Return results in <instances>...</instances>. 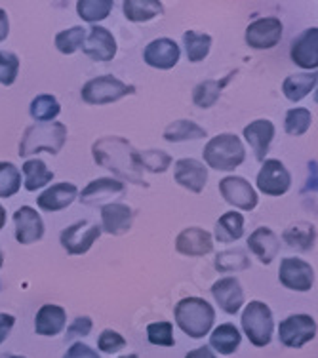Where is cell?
Listing matches in <instances>:
<instances>
[{"label":"cell","instance_id":"obj_49","mask_svg":"<svg viewBox=\"0 0 318 358\" xmlns=\"http://www.w3.org/2000/svg\"><path fill=\"white\" fill-rule=\"evenodd\" d=\"M8 33H10V21H8V14L4 10H0V42L6 41Z\"/></svg>","mask_w":318,"mask_h":358},{"label":"cell","instance_id":"obj_9","mask_svg":"<svg viewBox=\"0 0 318 358\" xmlns=\"http://www.w3.org/2000/svg\"><path fill=\"white\" fill-rule=\"evenodd\" d=\"M99 234H101V227L92 225L88 221H76L71 227L62 231L59 242L69 255H82L94 246Z\"/></svg>","mask_w":318,"mask_h":358},{"label":"cell","instance_id":"obj_28","mask_svg":"<svg viewBox=\"0 0 318 358\" xmlns=\"http://www.w3.org/2000/svg\"><path fill=\"white\" fill-rule=\"evenodd\" d=\"M236 75V71L233 73H229L225 78L222 80H204V83L196 84L193 90V101L196 107H201V109H210V107H214L215 101L219 99L222 96V90L231 83V78Z\"/></svg>","mask_w":318,"mask_h":358},{"label":"cell","instance_id":"obj_40","mask_svg":"<svg viewBox=\"0 0 318 358\" xmlns=\"http://www.w3.org/2000/svg\"><path fill=\"white\" fill-rule=\"evenodd\" d=\"M84 41H86V29L84 27H71L67 31L57 33L56 36V48L65 55L75 54L76 50L82 48Z\"/></svg>","mask_w":318,"mask_h":358},{"label":"cell","instance_id":"obj_43","mask_svg":"<svg viewBox=\"0 0 318 358\" xmlns=\"http://www.w3.org/2000/svg\"><path fill=\"white\" fill-rule=\"evenodd\" d=\"M147 338L149 343L159 345V347H173V326L170 322H152L147 326Z\"/></svg>","mask_w":318,"mask_h":358},{"label":"cell","instance_id":"obj_41","mask_svg":"<svg viewBox=\"0 0 318 358\" xmlns=\"http://www.w3.org/2000/svg\"><path fill=\"white\" fill-rule=\"evenodd\" d=\"M139 164L151 173H164L172 166V157L160 149H149L139 152Z\"/></svg>","mask_w":318,"mask_h":358},{"label":"cell","instance_id":"obj_3","mask_svg":"<svg viewBox=\"0 0 318 358\" xmlns=\"http://www.w3.org/2000/svg\"><path fill=\"white\" fill-rule=\"evenodd\" d=\"M215 320V310L202 297H183L175 305V322L189 338L201 339L210 334Z\"/></svg>","mask_w":318,"mask_h":358},{"label":"cell","instance_id":"obj_36","mask_svg":"<svg viewBox=\"0 0 318 358\" xmlns=\"http://www.w3.org/2000/svg\"><path fill=\"white\" fill-rule=\"evenodd\" d=\"M215 268L219 273H238V271H246L250 268V257L246 255L244 250H227L222 252L215 257Z\"/></svg>","mask_w":318,"mask_h":358},{"label":"cell","instance_id":"obj_19","mask_svg":"<svg viewBox=\"0 0 318 358\" xmlns=\"http://www.w3.org/2000/svg\"><path fill=\"white\" fill-rule=\"evenodd\" d=\"M212 296L219 303L227 315H236L238 310L243 309L244 305V292L240 288V282L236 280L235 276H225L219 278L217 282L212 286Z\"/></svg>","mask_w":318,"mask_h":358},{"label":"cell","instance_id":"obj_45","mask_svg":"<svg viewBox=\"0 0 318 358\" xmlns=\"http://www.w3.org/2000/svg\"><path fill=\"white\" fill-rule=\"evenodd\" d=\"M92 318L90 317H76L71 326L67 328V334H65V343H71L75 338H86L92 331Z\"/></svg>","mask_w":318,"mask_h":358},{"label":"cell","instance_id":"obj_22","mask_svg":"<svg viewBox=\"0 0 318 358\" xmlns=\"http://www.w3.org/2000/svg\"><path fill=\"white\" fill-rule=\"evenodd\" d=\"M273 138H275V124L267 120V118H259V120H254L250 122L246 128H244V139L248 141L252 151H254V157L256 160L263 162L265 160V155L269 152V147L273 143Z\"/></svg>","mask_w":318,"mask_h":358},{"label":"cell","instance_id":"obj_14","mask_svg":"<svg viewBox=\"0 0 318 358\" xmlns=\"http://www.w3.org/2000/svg\"><path fill=\"white\" fill-rule=\"evenodd\" d=\"M82 50L94 62H111L117 55V41L109 29L96 25L92 27L90 35L84 41Z\"/></svg>","mask_w":318,"mask_h":358},{"label":"cell","instance_id":"obj_51","mask_svg":"<svg viewBox=\"0 0 318 358\" xmlns=\"http://www.w3.org/2000/svg\"><path fill=\"white\" fill-rule=\"evenodd\" d=\"M0 358H25V357H20V355H0Z\"/></svg>","mask_w":318,"mask_h":358},{"label":"cell","instance_id":"obj_47","mask_svg":"<svg viewBox=\"0 0 318 358\" xmlns=\"http://www.w3.org/2000/svg\"><path fill=\"white\" fill-rule=\"evenodd\" d=\"M15 318L6 313H0V343H4L10 336V331L14 328Z\"/></svg>","mask_w":318,"mask_h":358},{"label":"cell","instance_id":"obj_2","mask_svg":"<svg viewBox=\"0 0 318 358\" xmlns=\"http://www.w3.org/2000/svg\"><path fill=\"white\" fill-rule=\"evenodd\" d=\"M67 141V126L62 122H38L29 126L20 143V157H31L46 151L57 155Z\"/></svg>","mask_w":318,"mask_h":358},{"label":"cell","instance_id":"obj_7","mask_svg":"<svg viewBox=\"0 0 318 358\" xmlns=\"http://www.w3.org/2000/svg\"><path fill=\"white\" fill-rule=\"evenodd\" d=\"M317 336V322L309 315H291L278 324L280 343L290 349H301Z\"/></svg>","mask_w":318,"mask_h":358},{"label":"cell","instance_id":"obj_20","mask_svg":"<svg viewBox=\"0 0 318 358\" xmlns=\"http://www.w3.org/2000/svg\"><path fill=\"white\" fill-rule=\"evenodd\" d=\"M131 223H133V210L128 204L111 202L101 208V231L105 233L120 236L130 231Z\"/></svg>","mask_w":318,"mask_h":358},{"label":"cell","instance_id":"obj_5","mask_svg":"<svg viewBox=\"0 0 318 358\" xmlns=\"http://www.w3.org/2000/svg\"><path fill=\"white\" fill-rule=\"evenodd\" d=\"M243 330L254 347H265L273 339V313L263 301H250L243 313Z\"/></svg>","mask_w":318,"mask_h":358},{"label":"cell","instance_id":"obj_6","mask_svg":"<svg viewBox=\"0 0 318 358\" xmlns=\"http://www.w3.org/2000/svg\"><path fill=\"white\" fill-rule=\"evenodd\" d=\"M131 94H136V86L122 83L111 75L92 78L80 90L82 101H86L88 105L115 103L118 99L131 96Z\"/></svg>","mask_w":318,"mask_h":358},{"label":"cell","instance_id":"obj_25","mask_svg":"<svg viewBox=\"0 0 318 358\" xmlns=\"http://www.w3.org/2000/svg\"><path fill=\"white\" fill-rule=\"evenodd\" d=\"M67 324V313L59 305H42L35 318V331L44 338H54L62 334Z\"/></svg>","mask_w":318,"mask_h":358},{"label":"cell","instance_id":"obj_10","mask_svg":"<svg viewBox=\"0 0 318 358\" xmlns=\"http://www.w3.org/2000/svg\"><path fill=\"white\" fill-rule=\"evenodd\" d=\"M282 21L278 17H259L246 29V44L254 50H270L282 38Z\"/></svg>","mask_w":318,"mask_h":358},{"label":"cell","instance_id":"obj_52","mask_svg":"<svg viewBox=\"0 0 318 358\" xmlns=\"http://www.w3.org/2000/svg\"><path fill=\"white\" fill-rule=\"evenodd\" d=\"M2 265H4V255H2V252H0V268H2Z\"/></svg>","mask_w":318,"mask_h":358},{"label":"cell","instance_id":"obj_18","mask_svg":"<svg viewBox=\"0 0 318 358\" xmlns=\"http://www.w3.org/2000/svg\"><path fill=\"white\" fill-rule=\"evenodd\" d=\"M15 238L20 244H33L44 236V223L35 208L21 206L14 214Z\"/></svg>","mask_w":318,"mask_h":358},{"label":"cell","instance_id":"obj_26","mask_svg":"<svg viewBox=\"0 0 318 358\" xmlns=\"http://www.w3.org/2000/svg\"><path fill=\"white\" fill-rule=\"evenodd\" d=\"M282 241L290 246L291 250L298 252H309L315 246L317 241V229L312 223H305V221H298L282 233Z\"/></svg>","mask_w":318,"mask_h":358},{"label":"cell","instance_id":"obj_15","mask_svg":"<svg viewBox=\"0 0 318 358\" xmlns=\"http://www.w3.org/2000/svg\"><path fill=\"white\" fill-rule=\"evenodd\" d=\"M291 62L301 69H317L318 67V29L311 27L291 42Z\"/></svg>","mask_w":318,"mask_h":358},{"label":"cell","instance_id":"obj_11","mask_svg":"<svg viewBox=\"0 0 318 358\" xmlns=\"http://www.w3.org/2000/svg\"><path fill=\"white\" fill-rule=\"evenodd\" d=\"M278 280L284 288L294 292H309L315 284V271L309 263L299 257H286L280 263Z\"/></svg>","mask_w":318,"mask_h":358},{"label":"cell","instance_id":"obj_37","mask_svg":"<svg viewBox=\"0 0 318 358\" xmlns=\"http://www.w3.org/2000/svg\"><path fill=\"white\" fill-rule=\"evenodd\" d=\"M113 6H115L113 0H80L76 2V12L84 21L96 23V21H103L111 14Z\"/></svg>","mask_w":318,"mask_h":358},{"label":"cell","instance_id":"obj_38","mask_svg":"<svg viewBox=\"0 0 318 358\" xmlns=\"http://www.w3.org/2000/svg\"><path fill=\"white\" fill-rule=\"evenodd\" d=\"M312 115L309 109H303V107H296V109H290L286 113V118H284V130L288 136H303L307 134V130L311 128Z\"/></svg>","mask_w":318,"mask_h":358},{"label":"cell","instance_id":"obj_16","mask_svg":"<svg viewBox=\"0 0 318 358\" xmlns=\"http://www.w3.org/2000/svg\"><path fill=\"white\" fill-rule=\"evenodd\" d=\"M175 250L178 254L189 255V257H201L210 254L214 250V238L212 234L198 227L183 229L175 238Z\"/></svg>","mask_w":318,"mask_h":358},{"label":"cell","instance_id":"obj_1","mask_svg":"<svg viewBox=\"0 0 318 358\" xmlns=\"http://www.w3.org/2000/svg\"><path fill=\"white\" fill-rule=\"evenodd\" d=\"M92 155L97 166L115 173L118 179H122V183L128 181L138 187H149L143 179V168L139 164V151L133 149L128 139L118 136L97 139L92 145Z\"/></svg>","mask_w":318,"mask_h":358},{"label":"cell","instance_id":"obj_8","mask_svg":"<svg viewBox=\"0 0 318 358\" xmlns=\"http://www.w3.org/2000/svg\"><path fill=\"white\" fill-rule=\"evenodd\" d=\"M257 189L267 196H282L290 191L291 176L288 168L280 160H263V166L257 173Z\"/></svg>","mask_w":318,"mask_h":358},{"label":"cell","instance_id":"obj_21","mask_svg":"<svg viewBox=\"0 0 318 358\" xmlns=\"http://www.w3.org/2000/svg\"><path fill=\"white\" fill-rule=\"evenodd\" d=\"M124 183L118 181V179H94L92 183H88V185L84 187L82 193L78 194V199H80V202L86 204V206H97V204H101L105 200L117 199L118 194L124 193Z\"/></svg>","mask_w":318,"mask_h":358},{"label":"cell","instance_id":"obj_13","mask_svg":"<svg viewBox=\"0 0 318 358\" xmlns=\"http://www.w3.org/2000/svg\"><path fill=\"white\" fill-rule=\"evenodd\" d=\"M181 50L172 38H157L149 42L143 50V59L147 65H151L154 69H173L180 62Z\"/></svg>","mask_w":318,"mask_h":358},{"label":"cell","instance_id":"obj_39","mask_svg":"<svg viewBox=\"0 0 318 358\" xmlns=\"http://www.w3.org/2000/svg\"><path fill=\"white\" fill-rule=\"evenodd\" d=\"M21 189V173L12 162H0V199H10Z\"/></svg>","mask_w":318,"mask_h":358},{"label":"cell","instance_id":"obj_44","mask_svg":"<svg viewBox=\"0 0 318 358\" xmlns=\"http://www.w3.org/2000/svg\"><path fill=\"white\" fill-rule=\"evenodd\" d=\"M97 347L101 349V352L113 355V352L122 351L126 347V339L115 330L101 331V336L97 338Z\"/></svg>","mask_w":318,"mask_h":358},{"label":"cell","instance_id":"obj_32","mask_svg":"<svg viewBox=\"0 0 318 358\" xmlns=\"http://www.w3.org/2000/svg\"><path fill=\"white\" fill-rule=\"evenodd\" d=\"M23 173H25V189L31 193L48 185L50 181H54V172L48 170L46 162L41 159L27 160L23 164Z\"/></svg>","mask_w":318,"mask_h":358},{"label":"cell","instance_id":"obj_29","mask_svg":"<svg viewBox=\"0 0 318 358\" xmlns=\"http://www.w3.org/2000/svg\"><path fill=\"white\" fill-rule=\"evenodd\" d=\"M243 336L235 324H219L212 336H210V347H214L219 355H233L240 347Z\"/></svg>","mask_w":318,"mask_h":358},{"label":"cell","instance_id":"obj_30","mask_svg":"<svg viewBox=\"0 0 318 358\" xmlns=\"http://www.w3.org/2000/svg\"><path fill=\"white\" fill-rule=\"evenodd\" d=\"M122 8H124L126 20L136 21V23L149 21L164 14V4L159 0H126Z\"/></svg>","mask_w":318,"mask_h":358},{"label":"cell","instance_id":"obj_50","mask_svg":"<svg viewBox=\"0 0 318 358\" xmlns=\"http://www.w3.org/2000/svg\"><path fill=\"white\" fill-rule=\"evenodd\" d=\"M4 225H6V210L0 206V231H2Z\"/></svg>","mask_w":318,"mask_h":358},{"label":"cell","instance_id":"obj_33","mask_svg":"<svg viewBox=\"0 0 318 358\" xmlns=\"http://www.w3.org/2000/svg\"><path fill=\"white\" fill-rule=\"evenodd\" d=\"M206 130L198 126L193 120H175L164 130V139L170 143H181V141H189V139H202L206 138Z\"/></svg>","mask_w":318,"mask_h":358},{"label":"cell","instance_id":"obj_24","mask_svg":"<svg viewBox=\"0 0 318 358\" xmlns=\"http://www.w3.org/2000/svg\"><path fill=\"white\" fill-rule=\"evenodd\" d=\"M78 196V189L73 183H56L38 196L36 204L44 212H59L71 206Z\"/></svg>","mask_w":318,"mask_h":358},{"label":"cell","instance_id":"obj_4","mask_svg":"<svg viewBox=\"0 0 318 358\" xmlns=\"http://www.w3.org/2000/svg\"><path fill=\"white\" fill-rule=\"evenodd\" d=\"M204 162L219 172H233L246 159L244 145L235 134H222L210 139L204 147Z\"/></svg>","mask_w":318,"mask_h":358},{"label":"cell","instance_id":"obj_31","mask_svg":"<svg viewBox=\"0 0 318 358\" xmlns=\"http://www.w3.org/2000/svg\"><path fill=\"white\" fill-rule=\"evenodd\" d=\"M244 234V217L238 212H227L215 223V238L217 242L240 241Z\"/></svg>","mask_w":318,"mask_h":358},{"label":"cell","instance_id":"obj_27","mask_svg":"<svg viewBox=\"0 0 318 358\" xmlns=\"http://www.w3.org/2000/svg\"><path fill=\"white\" fill-rule=\"evenodd\" d=\"M317 73H298V75H290L284 80L282 92L291 103H298V101H301L303 97L309 96L312 90L317 88Z\"/></svg>","mask_w":318,"mask_h":358},{"label":"cell","instance_id":"obj_42","mask_svg":"<svg viewBox=\"0 0 318 358\" xmlns=\"http://www.w3.org/2000/svg\"><path fill=\"white\" fill-rule=\"evenodd\" d=\"M20 73V57L14 52L0 50V84L12 86Z\"/></svg>","mask_w":318,"mask_h":358},{"label":"cell","instance_id":"obj_48","mask_svg":"<svg viewBox=\"0 0 318 358\" xmlns=\"http://www.w3.org/2000/svg\"><path fill=\"white\" fill-rule=\"evenodd\" d=\"M185 358H217V357H215L214 351H212L210 347H198V349L187 352V357Z\"/></svg>","mask_w":318,"mask_h":358},{"label":"cell","instance_id":"obj_46","mask_svg":"<svg viewBox=\"0 0 318 358\" xmlns=\"http://www.w3.org/2000/svg\"><path fill=\"white\" fill-rule=\"evenodd\" d=\"M63 358H99V355H97L94 349H90L88 345L75 343L69 351L65 352V357Z\"/></svg>","mask_w":318,"mask_h":358},{"label":"cell","instance_id":"obj_53","mask_svg":"<svg viewBox=\"0 0 318 358\" xmlns=\"http://www.w3.org/2000/svg\"><path fill=\"white\" fill-rule=\"evenodd\" d=\"M120 358H139L138 355H126V357H120Z\"/></svg>","mask_w":318,"mask_h":358},{"label":"cell","instance_id":"obj_34","mask_svg":"<svg viewBox=\"0 0 318 358\" xmlns=\"http://www.w3.org/2000/svg\"><path fill=\"white\" fill-rule=\"evenodd\" d=\"M183 44H185V52H187V59L191 63H201L212 48V36L206 33H198V31H187L183 35Z\"/></svg>","mask_w":318,"mask_h":358},{"label":"cell","instance_id":"obj_12","mask_svg":"<svg viewBox=\"0 0 318 358\" xmlns=\"http://www.w3.org/2000/svg\"><path fill=\"white\" fill-rule=\"evenodd\" d=\"M219 193L231 206L240 208L244 212H252L257 206V193L250 181L238 176H229L219 181Z\"/></svg>","mask_w":318,"mask_h":358},{"label":"cell","instance_id":"obj_23","mask_svg":"<svg viewBox=\"0 0 318 358\" xmlns=\"http://www.w3.org/2000/svg\"><path fill=\"white\" fill-rule=\"evenodd\" d=\"M248 248L263 265H270L280 252V238L269 227H259L250 234Z\"/></svg>","mask_w":318,"mask_h":358},{"label":"cell","instance_id":"obj_35","mask_svg":"<svg viewBox=\"0 0 318 358\" xmlns=\"http://www.w3.org/2000/svg\"><path fill=\"white\" fill-rule=\"evenodd\" d=\"M29 113L38 122H54V118L62 113V107H59V101H57L56 97L42 94V96H36L31 101Z\"/></svg>","mask_w":318,"mask_h":358},{"label":"cell","instance_id":"obj_17","mask_svg":"<svg viewBox=\"0 0 318 358\" xmlns=\"http://www.w3.org/2000/svg\"><path fill=\"white\" fill-rule=\"evenodd\" d=\"M173 179L180 183L181 187L189 189L191 193L201 194L204 191L208 181V170L206 166L194 159H181L175 162L173 168Z\"/></svg>","mask_w":318,"mask_h":358}]
</instances>
